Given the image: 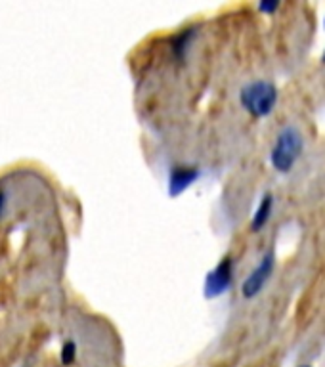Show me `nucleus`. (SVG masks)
Segmentation results:
<instances>
[{"label":"nucleus","instance_id":"f03ea898","mask_svg":"<svg viewBox=\"0 0 325 367\" xmlns=\"http://www.w3.org/2000/svg\"><path fill=\"white\" fill-rule=\"evenodd\" d=\"M239 104L253 117H268L277 104V88L274 82L263 81V79L247 82L239 90Z\"/></svg>","mask_w":325,"mask_h":367},{"label":"nucleus","instance_id":"f8f14e48","mask_svg":"<svg viewBox=\"0 0 325 367\" xmlns=\"http://www.w3.org/2000/svg\"><path fill=\"white\" fill-rule=\"evenodd\" d=\"M299 367H312V366H308V363H304V366H299Z\"/></svg>","mask_w":325,"mask_h":367},{"label":"nucleus","instance_id":"6e6552de","mask_svg":"<svg viewBox=\"0 0 325 367\" xmlns=\"http://www.w3.org/2000/svg\"><path fill=\"white\" fill-rule=\"evenodd\" d=\"M77 342L71 341V339H67V341L63 342L62 349H60V361H62V366L69 367L73 366L77 360Z\"/></svg>","mask_w":325,"mask_h":367},{"label":"nucleus","instance_id":"7ed1b4c3","mask_svg":"<svg viewBox=\"0 0 325 367\" xmlns=\"http://www.w3.org/2000/svg\"><path fill=\"white\" fill-rule=\"evenodd\" d=\"M231 283H233V258L226 255L213 270L206 272L203 281V297L206 300L220 299L230 291Z\"/></svg>","mask_w":325,"mask_h":367},{"label":"nucleus","instance_id":"0eeeda50","mask_svg":"<svg viewBox=\"0 0 325 367\" xmlns=\"http://www.w3.org/2000/svg\"><path fill=\"white\" fill-rule=\"evenodd\" d=\"M272 211H274V195H272V193H264L263 199L258 203L257 211L253 214V220H250V230H263L264 226L268 224L270 217H272Z\"/></svg>","mask_w":325,"mask_h":367},{"label":"nucleus","instance_id":"9b49d317","mask_svg":"<svg viewBox=\"0 0 325 367\" xmlns=\"http://www.w3.org/2000/svg\"><path fill=\"white\" fill-rule=\"evenodd\" d=\"M321 62L325 63V50H324V56H321Z\"/></svg>","mask_w":325,"mask_h":367},{"label":"nucleus","instance_id":"ddd939ff","mask_svg":"<svg viewBox=\"0 0 325 367\" xmlns=\"http://www.w3.org/2000/svg\"><path fill=\"white\" fill-rule=\"evenodd\" d=\"M324 27H325V19H324Z\"/></svg>","mask_w":325,"mask_h":367},{"label":"nucleus","instance_id":"1a4fd4ad","mask_svg":"<svg viewBox=\"0 0 325 367\" xmlns=\"http://www.w3.org/2000/svg\"><path fill=\"white\" fill-rule=\"evenodd\" d=\"M257 8L263 13H274L275 10L280 8V2H277V0H272V2H270V0H263V2H258Z\"/></svg>","mask_w":325,"mask_h":367},{"label":"nucleus","instance_id":"9d476101","mask_svg":"<svg viewBox=\"0 0 325 367\" xmlns=\"http://www.w3.org/2000/svg\"><path fill=\"white\" fill-rule=\"evenodd\" d=\"M6 207H8V193L4 187H0V220H2V217L6 214Z\"/></svg>","mask_w":325,"mask_h":367},{"label":"nucleus","instance_id":"f257e3e1","mask_svg":"<svg viewBox=\"0 0 325 367\" xmlns=\"http://www.w3.org/2000/svg\"><path fill=\"white\" fill-rule=\"evenodd\" d=\"M302 134L297 126L287 125L283 126L277 138H275L274 148L270 151V163L277 172L287 175L291 172V168L294 167V163L299 161V157L302 155Z\"/></svg>","mask_w":325,"mask_h":367},{"label":"nucleus","instance_id":"423d86ee","mask_svg":"<svg viewBox=\"0 0 325 367\" xmlns=\"http://www.w3.org/2000/svg\"><path fill=\"white\" fill-rule=\"evenodd\" d=\"M195 37H197V27L192 26L182 29V31H178L175 37L170 38V50H172L176 60H184V57L188 56V52L189 48H192V44H194Z\"/></svg>","mask_w":325,"mask_h":367},{"label":"nucleus","instance_id":"20e7f679","mask_svg":"<svg viewBox=\"0 0 325 367\" xmlns=\"http://www.w3.org/2000/svg\"><path fill=\"white\" fill-rule=\"evenodd\" d=\"M275 266V255L274 251H268L263 256V261L258 262V266L245 278L243 285H241V295L245 299H255L258 292L263 291L264 285L268 283V280L274 274Z\"/></svg>","mask_w":325,"mask_h":367},{"label":"nucleus","instance_id":"39448f33","mask_svg":"<svg viewBox=\"0 0 325 367\" xmlns=\"http://www.w3.org/2000/svg\"><path fill=\"white\" fill-rule=\"evenodd\" d=\"M199 178L201 170L194 165H175L169 170V180H167V193L170 199H176L182 193L188 192Z\"/></svg>","mask_w":325,"mask_h":367}]
</instances>
